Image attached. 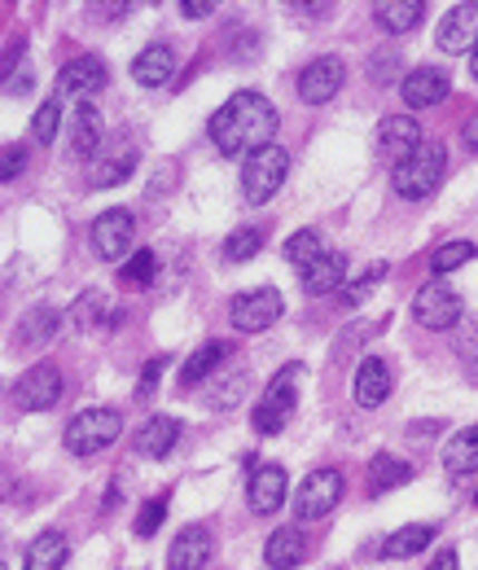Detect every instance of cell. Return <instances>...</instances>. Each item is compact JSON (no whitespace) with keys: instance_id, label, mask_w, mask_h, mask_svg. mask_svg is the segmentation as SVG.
<instances>
[{"instance_id":"cell-20","label":"cell","mask_w":478,"mask_h":570,"mask_svg":"<svg viewBox=\"0 0 478 570\" xmlns=\"http://www.w3.org/2000/svg\"><path fill=\"white\" fill-rule=\"evenodd\" d=\"M172 75H176L172 45H149V49H140L137 62H133V79H137L140 88H163Z\"/></svg>"},{"instance_id":"cell-38","label":"cell","mask_w":478,"mask_h":570,"mask_svg":"<svg viewBox=\"0 0 478 570\" xmlns=\"http://www.w3.org/2000/svg\"><path fill=\"white\" fill-rule=\"evenodd\" d=\"M22 163H27V149H22V145H4V158H0V180L9 185V180L22 171Z\"/></svg>"},{"instance_id":"cell-4","label":"cell","mask_w":478,"mask_h":570,"mask_svg":"<svg viewBox=\"0 0 478 570\" xmlns=\"http://www.w3.org/2000/svg\"><path fill=\"white\" fill-rule=\"evenodd\" d=\"M299 382H303V368H299V364H285L273 382L264 386V395H260V404H255V430H260V434H276V430L285 426V417L294 413V391H299Z\"/></svg>"},{"instance_id":"cell-8","label":"cell","mask_w":478,"mask_h":570,"mask_svg":"<svg viewBox=\"0 0 478 570\" xmlns=\"http://www.w3.org/2000/svg\"><path fill=\"white\" fill-rule=\"evenodd\" d=\"M339 500H342L339 470H312V474L299 483V492H294V518H299V522H316V518H325Z\"/></svg>"},{"instance_id":"cell-15","label":"cell","mask_w":478,"mask_h":570,"mask_svg":"<svg viewBox=\"0 0 478 570\" xmlns=\"http://www.w3.org/2000/svg\"><path fill=\"white\" fill-rule=\"evenodd\" d=\"M137 167V145H110L106 154H92L88 163V185L92 189H115L119 180H128Z\"/></svg>"},{"instance_id":"cell-36","label":"cell","mask_w":478,"mask_h":570,"mask_svg":"<svg viewBox=\"0 0 478 570\" xmlns=\"http://www.w3.org/2000/svg\"><path fill=\"white\" fill-rule=\"evenodd\" d=\"M163 518H167V497L145 500V504H140V513H137V535H140V540H145V535H154V531L163 527Z\"/></svg>"},{"instance_id":"cell-33","label":"cell","mask_w":478,"mask_h":570,"mask_svg":"<svg viewBox=\"0 0 478 570\" xmlns=\"http://www.w3.org/2000/svg\"><path fill=\"white\" fill-rule=\"evenodd\" d=\"M475 255H478L475 242H448V246H439V250L430 255V273H435V277H448V273L466 268Z\"/></svg>"},{"instance_id":"cell-44","label":"cell","mask_w":478,"mask_h":570,"mask_svg":"<svg viewBox=\"0 0 478 570\" xmlns=\"http://www.w3.org/2000/svg\"><path fill=\"white\" fill-rule=\"evenodd\" d=\"M466 145H470V149H478V119L466 128Z\"/></svg>"},{"instance_id":"cell-7","label":"cell","mask_w":478,"mask_h":570,"mask_svg":"<svg viewBox=\"0 0 478 570\" xmlns=\"http://www.w3.org/2000/svg\"><path fill=\"white\" fill-rule=\"evenodd\" d=\"M133 242H137V219H133V212L110 207V212L97 215V224H92V246H97L101 259L128 264V259H133Z\"/></svg>"},{"instance_id":"cell-27","label":"cell","mask_w":478,"mask_h":570,"mask_svg":"<svg viewBox=\"0 0 478 570\" xmlns=\"http://www.w3.org/2000/svg\"><path fill=\"white\" fill-rule=\"evenodd\" d=\"M342 277H347V259L334 255V250H325V255L303 273V289H308V294H334L342 285Z\"/></svg>"},{"instance_id":"cell-24","label":"cell","mask_w":478,"mask_h":570,"mask_svg":"<svg viewBox=\"0 0 478 570\" xmlns=\"http://www.w3.org/2000/svg\"><path fill=\"white\" fill-rule=\"evenodd\" d=\"M412 479V470L400 461V456H391V452H378L373 456V465H369V497H387L391 488H404Z\"/></svg>"},{"instance_id":"cell-10","label":"cell","mask_w":478,"mask_h":570,"mask_svg":"<svg viewBox=\"0 0 478 570\" xmlns=\"http://www.w3.org/2000/svg\"><path fill=\"white\" fill-rule=\"evenodd\" d=\"M281 312H285V303H281V294H276L273 285H264V289H246V294H237L233 298V330H242V334H260V330H269L281 321Z\"/></svg>"},{"instance_id":"cell-11","label":"cell","mask_w":478,"mask_h":570,"mask_svg":"<svg viewBox=\"0 0 478 570\" xmlns=\"http://www.w3.org/2000/svg\"><path fill=\"white\" fill-rule=\"evenodd\" d=\"M110 83V71H106V62L101 58H92V53H84V58H75L67 62L62 71H58V101L62 97H75L79 106L92 97V92H101Z\"/></svg>"},{"instance_id":"cell-45","label":"cell","mask_w":478,"mask_h":570,"mask_svg":"<svg viewBox=\"0 0 478 570\" xmlns=\"http://www.w3.org/2000/svg\"><path fill=\"white\" fill-rule=\"evenodd\" d=\"M470 75L478 79V45H475V53H470Z\"/></svg>"},{"instance_id":"cell-26","label":"cell","mask_w":478,"mask_h":570,"mask_svg":"<svg viewBox=\"0 0 478 570\" xmlns=\"http://www.w3.org/2000/svg\"><path fill=\"white\" fill-rule=\"evenodd\" d=\"M443 465H448V474H452V479L475 474L478 470V426L452 434V443L443 448Z\"/></svg>"},{"instance_id":"cell-19","label":"cell","mask_w":478,"mask_h":570,"mask_svg":"<svg viewBox=\"0 0 478 570\" xmlns=\"http://www.w3.org/2000/svg\"><path fill=\"white\" fill-rule=\"evenodd\" d=\"M400 92H404V101H409L412 110H426V106H435V101L448 97V75L435 71V67H417V71L404 75Z\"/></svg>"},{"instance_id":"cell-29","label":"cell","mask_w":478,"mask_h":570,"mask_svg":"<svg viewBox=\"0 0 478 570\" xmlns=\"http://www.w3.org/2000/svg\"><path fill=\"white\" fill-rule=\"evenodd\" d=\"M325 255V242H321V233H312V228H299L290 242H285V259H290V268L303 277L316 259Z\"/></svg>"},{"instance_id":"cell-39","label":"cell","mask_w":478,"mask_h":570,"mask_svg":"<svg viewBox=\"0 0 478 570\" xmlns=\"http://www.w3.org/2000/svg\"><path fill=\"white\" fill-rule=\"evenodd\" d=\"M457 356L470 360V364L478 360V316L475 321H466V330L457 334Z\"/></svg>"},{"instance_id":"cell-21","label":"cell","mask_w":478,"mask_h":570,"mask_svg":"<svg viewBox=\"0 0 478 570\" xmlns=\"http://www.w3.org/2000/svg\"><path fill=\"white\" fill-rule=\"evenodd\" d=\"M421 13H426V0H382V4H373V22L391 36L412 31L421 22Z\"/></svg>"},{"instance_id":"cell-16","label":"cell","mask_w":478,"mask_h":570,"mask_svg":"<svg viewBox=\"0 0 478 570\" xmlns=\"http://www.w3.org/2000/svg\"><path fill=\"white\" fill-rule=\"evenodd\" d=\"M215 553V540L206 527H185L176 540H172V553H167V570H203Z\"/></svg>"},{"instance_id":"cell-3","label":"cell","mask_w":478,"mask_h":570,"mask_svg":"<svg viewBox=\"0 0 478 570\" xmlns=\"http://www.w3.org/2000/svg\"><path fill=\"white\" fill-rule=\"evenodd\" d=\"M119 434H124V417H119L115 409H84V413H75L67 422L62 443H67L70 456H97V452H106Z\"/></svg>"},{"instance_id":"cell-43","label":"cell","mask_w":478,"mask_h":570,"mask_svg":"<svg viewBox=\"0 0 478 570\" xmlns=\"http://www.w3.org/2000/svg\"><path fill=\"white\" fill-rule=\"evenodd\" d=\"M426 570H457V553H452V549H443V553H439Z\"/></svg>"},{"instance_id":"cell-13","label":"cell","mask_w":478,"mask_h":570,"mask_svg":"<svg viewBox=\"0 0 478 570\" xmlns=\"http://www.w3.org/2000/svg\"><path fill=\"white\" fill-rule=\"evenodd\" d=\"M342 79H347L342 58H316V62H308V67L299 71V97H303L308 106H325L342 88Z\"/></svg>"},{"instance_id":"cell-40","label":"cell","mask_w":478,"mask_h":570,"mask_svg":"<svg viewBox=\"0 0 478 570\" xmlns=\"http://www.w3.org/2000/svg\"><path fill=\"white\" fill-rule=\"evenodd\" d=\"M158 377H163V360H149L145 373H140V382H137V400H149V391L158 386Z\"/></svg>"},{"instance_id":"cell-42","label":"cell","mask_w":478,"mask_h":570,"mask_svg":"<svg viewBox=\"0 0 478 570\" xmlns=\"http://www.w3.org/2000/svg\"><path fill=\"white\" fill-rule=\"evenodd\" d=\"M181 13L185 18H206V13H215V0H185Z\"/></svg>"},{"instance_id":"cell-25","label":"cell","mask_w":478,"mask_h":570,"mask_svg":"<svg viewBox=\"0 0 478 570\" xmlns=\"http://www.w3.org/2000/svg\"><path fill=\"white\" fill-rule=\"evenodd\" d=\"M70 558V544L62 531H45L40 540H31L27 549V570H62Z\"/></svg>"},{"instance_id":"cell-35","label":"cell","mask_w":478,"mask_h":570,"mask_svg":"<svg viewBox=\"0 0 478 570\" xmlns=\"http://www.w3.org/2000/svg\"><path fill=\"white\" fill-rule=\"evenodd\" d=\"M58 119H62V110H58V97L53 101H45L40 110H36V119H31V137L40 145H49L58 137Z\"/></svg>"},{"instance_id":"cell-37","label":"cell","mask_w":478,"mask_h":570,"mask_svg":"<svg viewBox=\"0 0 478 570\" xmlns=\"http://www.w3.org/2000/svg\"><path fill=\"white\" fill-rule=\"evenodd\" d=\"M154 273H158V259H154V250H137V255L124 264V277H128V282H137V285L154 282Z\"/></svg>"},{"instance_id":"cell-5","label":"cell","mask_w":478,"mask_h":570,"mask_svg":"<svg viewBox=\"0 0 478 570\" xmlns=\"http://www.w3.org/2000/svg\"><path fill=\"white\" fill-rule=\"evenodd\" d=\"M285 171H290V154L281 145H264L260 154H251L246 167H242V194H246V203H269L276 189H281Z\"/></svg>"},{"instance_id":"cell-22","label":"cell","mask_w":478,"mask_h":570,"mask_svg":"<svg viewBox=\"0 0 478 570\" xmlns=\"http://www.w3.org/2000/svg\"><path fill=\"white\" fill-rule=\"evenodd\" d=\"M303 558H308V544H303V535H299L294 527L273 531L269 544H264V562H269L273 570H294Z\"/></svg>"},{"instance_id":"cell-9","label":"cell","mask_w":478,"mask_h":570,"mask_svg":"<svg viewBox=\"0 0 478 570\" xmlns=\"http://www.w3.org/2000/svg\"><path fill=\"white\" fill-rule=\"evenodd\" d=\"M461 294L457 289H448V285L430 282L417 289V298H412V321L421 325V330H452L457 321H461Z\"/></svg>"},{"instance_id":"cell-23","label":"cell","mask_w":478,"mask_h":570,"mask_svg":"<svg viewBox=\"0 0 478 570\" xmlns=\"http://www.w3.org/2000/svg\"><path fill=\"white\" fill-rule=\"evenodd\" d=\"M176 439H181V422L176 417H149L145 426L137 430V452L140 456H167L172 448H176Z\"/></svg>"},{"instance_id":"cell-17","label":"cell","mask_w":478,"mask_h":570,"mask_svg":"<svg viewBox=\"0 0 478 570\" xmlns=\"http://www.w3.org/2000/svg\"><path fill=\"white\" fill-rule=\"evenodd\" d=\"M285 488H290V479H285L281 465H260V470H251V483H246L251 509H255V513H276V509L285 504Z\"/></svg>"},{"instance_id":"cell-32","label":"cell","mask_w":478,"mask_h":570,"mask_svg":"<svg viewBox=\"0 0 478 570\" xmlns=\"http://www.w3.org/2000/svg\"><path fill=\"white\" fill-rule=\"evenodd\" d=\"M430 540H435V527H426V522L400 527V531H396V535L382 544V558H412V553H421Z\"/></svg>"},{"instance_id":"cell-31","label":"cell","mask_w":478,"mask_h":570,"mask_svg":"<svg viewBox=\"0 0 478 570\" xmlns=\"http://www.w3.org/2000/svg\"><path fill=\"white\" fill-rule=\"evenodd\" d=\"M260 250H264V228H255V224H242L224 237V259L228 264H251Z\"/></svg>"},{"instance_id":"cell-34","label":"cell","mask_w":478,"mask_h":570,"mask_svg":"<svg viewBox=\"0 0 478 570\" xmlns=\"http://www.w3.org/2000/svg\"><path fill=\"white\" fill-rule=\"evenodd\" d=\"M53 330H58V312H53V307H36V312L22 321V347H36V343L53 338Z\"/></svg>"},{"instance_id":"cell-1","label":"cell","mask_w":478,"mask_h":570,"mask_svg":"<svg viewBox=\"0 0 478 570\" xmlns=\"http://www.w3.org/2000/svg\"><path fill=\"white\" fill-rule=\"evenodd\" d=\"M276 132V110L264 92H233L215 115H211V141L224 154H260L264 145H273Z\"/></svg>"},{"instance_id":"cell-2","label":"cell","mask_w":478,"mask_h":570,"mask_svg":"<svg viewBox=\"0 0 478 570\" xmlns=\"http://www.w3.org/2000/svg\"><path fill=\"white\" fill-rule=\"evenodd\" d=\"M443 167H448V149H443L439 141H421L404 163H396L391 185H396V194H400V198L421 203V198H430V194L439 189Z\"/></svg>"},{"instance_id":"cell-14","label":"cell","mask_w":478,"mask_h":570,"mask_svg":"<svg viewBox=\"0 0 478 570\" xmlns=\"http://www.w3.org/2000/svg\"><path fill=\"white\" fill-rule=\"evenodd\" d=\"M435 45L443 53H475L478 45V4H457L435 31Z\"/></svg>"},{"instance_id":"cell-6","label":"cell","mask_w":478,"mask_h":570,"mask_svg":"<svg viewBox=\"0 0 478 570\" xmlns=\"http://www.w3.org/2000/svg\"><path fill=\"white\" fill-rule=\"evenodd\" d=\"M9 400H13V409H22V413H45V409H53V404L62 400V373H58V364H31V368L13 382Z\"/></svg>"},{"instance_id":"cell-12","label":"cell","mask_w":478,"mask_h":570,"mask_svg":"<svg viewBox=\"0 0 478 570\" xmlns=\"http://www.w3.org/2000/svg\"><path fill=\"white\" fill-rule=\"evenodd\" d=\"M417 145H421V128L412 115H387L373 132V154L387 163H404Z\"/></svg>"},{"instance_id":"cell-18","label":"cell","mask_w":478,"mask_h":570,"mask_svg":"<svg viewBox=\"0 0 478 570\" xmlns=\"http://www.w3.org/2000/svg\"><path fill=\"white\" fill-rule=\"evenodd\" d=\"M387 395H391V368H387V360L378 356L360 360V368H355V404L360 409H378Z\"/></svg>"},{"instance_id":"cell-30","label":"cell","mask_w":478,"mask_h":570,"mask_svg":"<svg viewBox=\"0 0 478 570\" xmlns=\"http://www.w3.org/2000/svg\"><path fill=\"white\" fill-rule=\"evenodd\" d=\"M224 360H228V347H224V343H206V347H198V352L189 356V364L181 368V386H185V391H189V386H198V382L211 377Z\"/></svg>"},{"instance_id":"cell-41","label":"cell","mask_w":478,"mask_h":570,"mask_svg":"<svg viewBox=\"0 0 478 570\" xmlns=\"http://www.w3.org/2000/svg\"><path fill=\"white\" fill-rule=\"evenodd\" d=\"M382 273H387V268H382V264H378V268H373V273H369V277H364V282H355V285H351V289H347V303H360V298H364V289H369V285L378 282V277H382Z\"/></svg>"},{"instance_id":"cell-28","label":"cell","mask_w":478,"mask_h":570,"mask_svg":"<svg viewBox=\"0 0 478 570\" xmlns=\"http://www.w3.org/2000/svg\"><path fill=\"white\" fill-rule=\"evenodd\" d=\"M97 145H101V115L84 101V106L75 110V119H70V149H75L79 158H84V154L92 158V154H97Z\"/></svg>"}]
</instances>
